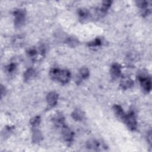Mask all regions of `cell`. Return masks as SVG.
Wrapping results in <instances>:
<instances>
[{"label": "cell", "instance_id": "obj_19", "mask_svg": "<svg viewBox=\"0 0 152 152\" xmlns=\"http://www.w3.org/2000/svg\"><path fill=\"white\" fill-rule=\"evenodd\" d=\"M89 74H90L89 70L87 68L83 67V68H81L80 69V75L82 78L86 79V78H88V76H89Z\"/></svg>", "mask_w": 152, "mask_h": 152}, {"label": "cell", "instance_id": "obj_17", "mask_svg": "<svg viewBox=\"0 0 152 152\" xmlns=\"http://www.w3.org/2000/svg\"><path fill=\"white\" fill-rule=\"evenodd\" d=\"M112 4V1H103L102 4V6L100 8V12L102 14H104L106 12V11L108 10V8L110 7V5Z\"/></svg>", "mask_w": 152, "mask_h": 152}, {"label": "cell", "instance_id": "obj_7", "mask_svg": "<svg viewBox=\"0 0 152 152\" xmlns=\"http://www.w3.org/2000/svg\"><path fill=\"white\" fill-rule=\"evenodd\" d=\"M110 72V75L113 80H115L119 78L121 74L120 65L117 63L113 64L111 66Z\"/></svg>", "mask_w": 152, "mask_h": 152}, {"label": "cell", "instance_id": "obj_15", "mask_svg": "<svg viewBox=\"0 0 152 152\" xmlns=\"http://www.w3.org/2000/svg\"><path fill=\"white\" fill-rule=\"evenodd\" d=\"M35 75V71L33 68L27 69L24 73V80L25 81H28Z\"/></svg>", "mask_w": 152, "mask_h": 152}, {"label": "cell", "instance_id": "obj_5", "mask_svg": "<svg viewBox=\"0 0 152 152\" xmlns=\"http://www.w3.org/2000/svg\"><path fill=\"white\" fill-rule=\"evenodd\" d=\"M61 128L62 135L65 141L68 143L71 142L74 138V132L66 125H65Z\"/></svg>", "mask_w": 152, "mask_h": 152}, {"label": "cell", "instance_id": "obj_16", "mask_svg": "<svg viewBox=\"0 0 152 152\" xmlns=\"http://www.w3.org/2000/svg\"><path fill=\"white\" fill-rule=\"evenodd\" d=\"M78 14L81 20H86L89 16V12L87 9L81 8L78 11Z\"/></svg>", "mask_w": 152, "mask_h": 152}, {"label": "cell", "instance_id": "obj_9", "mask_svg": "<svg viewBox=\"0 0 152 152\" xmlns=\"http://www.w3.org/2000/svg\"><path fill=\"white\" fill-rule=\"evenodd\" d=\"M113 110L116 116L120 120L124 121L125 117L126 116V113L124 112L122 107L119 105L115 104L113 106Z\"/></svg>", "mask_w": 152, "mask_h": 152}, {"label": "cell", "instance_id": "obj_12", "mask_svg": "<svg viewBox=\"0 0 152 152\" xmlns=\"http://www.w3.org/2000/svg\"><path fill=\"white\" fill-rule=\"evenodd\" d=\"M87 147L90 149H93L94 150H100L101 145L99 141L94 140H90L87 142Z\"/></svg>", "mask_w": 152, "mask_h": 152}, {"label": "cell", "instance_id": "obj_23", "mask_svg": "<svg viewBox=\"0 0 152 152\" xmlns=\"http://www.w3.org/2000/svg\"><path fill=\"white\" fill-rule=\"evenodd\" d=\"M151 131H150L147 133V141H148V142L150 144H151Z\"/></svg>", "mask_w": 152, "mask_h": 152}, {"label": "cell", "instance_id": "obj_10", "mask_svg": "<svg viewBox=\"0 0 152 152\" xmlns=\"http://www.w3.org/2000/svg\"><path fill=\"white\" fill-rule=\"evenodd\" d=\"M133 85H134V81L129 77H124L121 80L120 86L124 90L129 88L132 87Z\"/></svg>", "mask_w": 152, "mask_h": 152}, {"label": "cell", "instance_id": "obj_4", "mask_svg": "<svg viewBox=\"0 0 152 152\" xmlns=\"http://www.w3.org/2000/svg\"><path fill=\"white\" fill-rule=\"evenodd\" d=\"M13 15L14 16V24L17 28H20L23 26L25 22L26 13L22 9H18L14 11Z\"/></svg>", "mask_w": 152, "mask_h": 152}, {"label": "cell", "instance_id": "obj_8", "mask_svg": "<svg viewBox=\"0 0 152 152\" xmlns=\"http://www.w3.org/2000/svg\"><path fill=\"white\" fill-rule=\"evenodd\" d=\"M52 121L58 127H62L65 124V118L62 113H57L52 118Z\"/></svg>", "mask_w": 152, "mask_h": 152}, {"label": "cell", "instance_id": "obj_1", "mask_svg": "<svg viewBox=\"0 0 152 152\" xmlns=\"http://www.w3.org/2000/svg\"><path fill=\"white\" fill-rule=\"evenodd\" d=\"M49 77L53 80L65 84L70 80L71 73L67 69H60L59 68H53L50 70Z\"/></svg>", "mask_w": 152, "mask_h": 152}, {"label": "cell", "instance_id": "obj_14", "mask_svg": "<svg viewBox=\"0 0 152 152\" xmlns=\"http://www.w3.org/2000/svg\"><path fill=\"white\" fill-rule=\"evenodd\" d=\"M42 140V135L41 132L38 130L34 128L32 134V140L34 143H39Z\"/></svg>", "mask_w": 152, "mask_h": 152}, {"label": "cell", "instance_id": "obj_13", "mask_svg": "<svg viewBox=\"0 0 152 152\" xmlns=\"http://www.w3.org/2000/svg\"><path fill=\"white\" fill-rule=\"evenodd\" d=\"M24 37L21 36H15L12 40V44L14 46L17 48L21 47L24 43Z\"/></svg>", "mask_w": 152, "mask_h": 152}, {"label": "cell", "instance_id": "obj_11", "mask_svg": "<svg viewBox=\"0 0 152 152\" xmlns=\"http://www.w3.org/2000/svg\"><path fill=\"white\" fill-rule=\"evenodd\" d=\"M71 116H72V118L74 120H75L77 121H81V120L83 119L84 116V114L81 110L77 109H75L72 112V113L71 114Z\"/></svg>", "mask_w": 152, "mask_h": 152}, {"label": "cell", "instance_id": "obj_6", "mask_svg": "<svg viewBox=\"0 0 152 152\" xmlns=\"http://www.w3.org/2000/svg\"><path fill=\"white\" fill-rule=\"evenodd\" d=\"M58 100V94L55 91H51L46 96V101L50 107L55 106Z\"/></svg>", "mask_w": 152, "mask_h": 152}, {"label": "cell", "instance_id": "obj_22", "mask_svg": "<svg viewBox=\"0 0 152 152\" xmlns=\"http://www.w3.org/2000/svg\"><path fill=\"white\" fill-rule=\"evenodd\" d=\"M16 68V65L14 63H11L9 64L7 67H6V70L8 73H12L13 72Z\"/></svg>", "mask_w": 152, "mask_h": 152}, {"label": "cell", "instance_id": "obj_21", "mask_svg": "<svg viewBox=\"0 0 152 152\" xmlns=\"http://www.w3.org/2000/svg\"><path fill=\"white\" fill-rule=\"evenodd\" d=\"M101 45V40L99 39H96L88 43V45L90 47H96Z\"/></svg>", "mask_w": 152, "mask_h": 152}, {"label": "cell", "instance_id": "obj_20", "mask_svg": "<svg viewBox=\"0 0 152 152\" xmlns=\"http://www.w3.org/2000/svg\"><path fill=\"white\" fill-rule=\"evenodd\" d=\"M66 43H67L71 47H75L77 46L78 44V41L73 37H69L66 40Z\"/></svg>", "mask_w": 152, "mask_h": 152}, {"label": "cell", "instance_id": "obj_3", "mask_svg": "<svg viewBox=\"0 0 152 152\" xmlns=\"http://www.w3.org/2000/svg\"><path fill=\"white\" fill-rule=\"evenodd\" d=\"M125 123L128 128L131 131H134L137 128V122L134 112L131 111L126 114L125 119L123 121Z\"/></svg>", "mask_w": 152, "mask_h": 152}, {"label": "cell", "instance_id": "obj_2", "mask_svg": "<svg viewBox=\"0 0 152 152\" xmlns=\"http://www.w3.org/2000/svg\"><path fill=\"white\" fill-rule=\"evenodd\" d=\"M138 78L143 91L147 93H149L151 90V81L148 73L146 71H140Z\"/></svg>", "mask_w": 152, "mask_h": 152}, {"label": "cell", "instance_id": "obj_18", "mask_svg": "<svg viewBox=\"0 0 152 152\" xmlns=\"http://www.w3.org/2000/svg\"><path fill=\"white\" fill-rule=\"evenodd\" d=\"M40 122V118L39 116H36L30 120V124L33 128H36Z\"/></svg>", "mask_w": 152, "mask_h": 152}]
</instances>
